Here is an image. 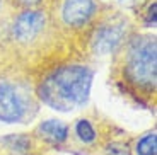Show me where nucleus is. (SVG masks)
Masks as SVG:
<instances>
[{
  "instance_id": "1",
  "label": "nucleus",
  "mask_w": 157,
  "mask_h": 155,
  "mask_svg": "<svg viewBox=\"0 0 157 155\" xmlns=\"http://www.w3.org/2000/svg\"><path fill=\"white\" fill-rule=\"evenodd\" d=\"M92 84V72L87 66H63L53 72L39 85V96L58 111H72L87 101Z\"/></svg>"
},
{
  "instance_id": "2",
  "label": "nucleus",
  "mask_w": 157,
  "mask_h": 155,
  "mask_svg": "<svg viewBox=\"0 0 157 155\" xmlns=\"http://www.w3.org/2000/svg\"><path fill=\"white\" fill-rule=\"evenodd\" d=\"M128 72L137 84L152 85L155 84V41L144 38L132 46L128 56Z\"/></svg>"
},
{
  "instance_id": "3",
  "label": "nucleus",
  "mask_w": 157,
  "mask_h": 155,
  "mask_svg": "<svg viewBox=\"0 0 157 155\" xmlns=\"http://www.w3.org/2000/svg\"><path fill=\"white\" fill-rule=\"evenodd\" d=\"M26 97L19 92V89L7 80H0V121H21L26 116Z\"/></svg>"
},
{
  "instance_id": "4",
  "label": "nucleus",
  "mask_w": 157,
  "mask_h": 155,
  "mask_svg": "<svg viewBox=\"0 0 157 155\" xmlns=\"http://www.w3.org/2000/svg\"><path fill=\"white\" fill-rule=\"evenodd\" d=\"M125 32H126V26L123 22L102 24L92 36V48L99 55L109 53V51L116 50L118 44L121 43Z\"/></svg>"
},
{
  "instance_id": "5",
  "label": "nucleus",
  "mask_w": 157,
  "mask_h": 155,
  "mask_svg": "<svg viewBox=\"0 0 157 155\" xmlns=\"http://www.w3.org/2000/svg\"><path fill=\"white\" fill-rule=\"evenodd\" d=\"M46 17L39 10H28L21 14L12 26V36L17 41H31L44 29Z\"/></svg>"
},
{
  "instance_id": "6",
  "label": "nucleus",
  "mask_w": 157,
  "mask_h": 155,
  "mask_svg": "<svg viewBox=\"0 0 157 155\" xmlns=\"http://www.w3.org/2000/svg\"><path fill=\"white\" fill-rule=\"evenodd\" d=\"M94 12L92 0H65L63 4V19L70 26H82L90 19Z\"/></svg>"
},
{
  "instance_id": "7",
  "label": "nucleus",
  "mask_w": 157,
  "mask_h": 155,
  "mask_svg": "<svg viewBox=\"0 0 157 155\" xmlns=\"http://www.w3.org/2000/svg\"><path fill=\"white\" fill-rule=\"evenodd\" d=\"M39 133H41L46 140H51V142H63V140L67 138L68 130H67V126L63 123H60V121L48 119L39 126Z\"/></svg>"
},
{
  "instance_id": "8",
  "label": "nucleus",
  "mask_w": 157,
  "mask_h": 155,
  "mask_svg": "<svg viewBox=\"0 0 157 155\" xmlns=\"http://www.w3.org/2000/svg\"><path fill=\"white\" fill-rule=\"evenodd\" d=\"M138 155H155V133H149L137 143Z\"/></svg>"
},
{
  "instance_id": "9",
  "label": "nucleus",
  "mask_w": 157,
  "mask_h": 155,
  "mask_svg": "<svg viewBox=\"0 0 157 155\" xmlns=\"http://www.w3.org/2000/svg\"><path fill=\"white\" fill-rule=\"evenodd\" d=\"M75 131H77L78 138L82 140V142H92L96 138V131L94 128L90 126V123L87 119H80L75 126Z\"/></svg>"
},
{
  "instance_id": "10",
  "label": "nucleus",
  "mask_w": 157,
  "mask_h": 155,
  "mask_svg": "<svg viewBox=\"0 0 157 155\" xmlns=\"http://www.w3.org/2000/svg\"><path fill=\"white\" fill-rule=\"evenodd\" d=\"M108 153L109 155H128V148H126V145L113 143V145H109V148H108Z\"/></svg>"
},
{
  "instance_id": "11",
  "label": "nucleus",
  "mask_w": 157,
  "mask_h": 155,
  "mask_svg": "<svg viewBox=\"0 0 157 155\" xmlns=\"http://www.w3.org/2000/svg\"><path fill=\"white\" fill-rule=\"evenodd\" d=\"M19 2L24 5H36V4H39L41 0H19Z\"/></svg>"
},
{
  "instance_id": "12",
  "label": "nucleus",
  "mask_w": 157,
  "mask_h": 155,
  "mask_svg": "<svg viewBox=\"0 0 157 155\" xmlns=\"http://www.w3.org/2000/svg\"><path fill=\"white\" fill-rule=\"evenodd\" d=\"M0 7H2V0H0Z\"/></svg>"
}]
</instances>
